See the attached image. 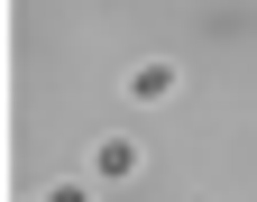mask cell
I'll list each match as a JSON object with an SVG mask.
<instances>
[{
	"instance_id": "3",
	"label": "cell",
	"mask_w": 257,
	"mask_h": 202,
	"mask_svg": "<svg viewBox=\"0 0 257 202\" xmlns=\"http://www.w3.org/2000/svg\"><path fill=\"white\" fill-rule=\"evenodd\" d=\"M37 202H83V184H55V193H37Z\"/></svg>"
},
{
	"instance_id": "2",
	"label": "cell",
	"mask_w": 257,
	"mask_h": 202,
	"mask_svg": "<svg viewBox=\"0 0 257 202\" xmlns=\"http://www.w3.org/2000/svg\"><path fill=\"white\" fill-rule=\"evenodd\" d=\"M166 92H175V64H166V55L128 64V101H166Z\"/></svg>"
},
{
	"instance_id": "1",
	"label": "cell",
	"mask_w": 257,
	"mask_h": 202,
	"mask_svg": "<svg viewBox=\"0 0 257 202\" xmlns=\"http://www.w3.org/2000/svg\"><path fill=\"white\" fill-rule=\"evenodd\" d=\"M92 175H101V184H128V175H138V138H101V147H92Z\"/></svg>"
}]
</instances>
